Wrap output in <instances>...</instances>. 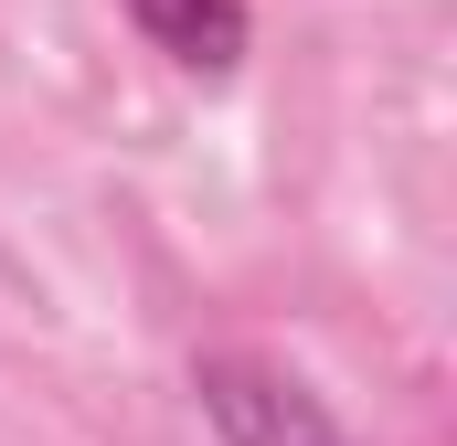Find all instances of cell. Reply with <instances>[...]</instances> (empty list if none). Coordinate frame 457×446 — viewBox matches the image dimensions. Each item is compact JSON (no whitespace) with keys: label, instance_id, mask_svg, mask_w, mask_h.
<instances>
[{"label":"cell","instance_id":"7a4b0ae2","mask_svg":"<svg viewBox=\"0 0 457 446\" xmlns=\"http://www.w3.org/2000/svg\"><path fill=\"white\" fill-rule=\"evenodd\" d=\"M128 21L192 75H234L245 64V0H128Z\"/></svg>","mask_w":457,"mask_h":446},{"label":"cell","instance_id":"6da1fadb","mask_svg":"<svg viewBox=\"0 0 457 446\" xmlns=\"http://www.w3.org/2000/svg\"><path fill=\"white\" fill-rule=\"evenodd\" d=\"M192 393H203V415H213L224 446H351L341 425H330V404H320L298 372L245 361V351H203V361H192Z\"/></svg>","mask_w":457,"mask_h":446}]
</instances>
